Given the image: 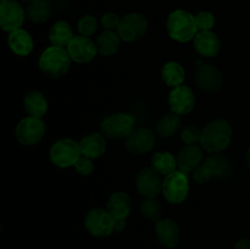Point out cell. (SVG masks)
I'll list each match as a JSON object with an SVG mask.
<instances>
[{
    "label": "cell",
    "mask_w": 250,
    "mask_h": 249,
    "mask_svg": "<svg viewBox=\"0 0 250 249\" xmlns=\"http://www.w3.org/2000/svg\"><path fill=\"white\" fill-rule=\"evenodd\" d=\"M136 117L127 112H115L105 116L100 122V132L111 139L127 138L134 129Z\"/></svg>",
    "instance_id": "cell-5"
},
{
    "label": "cell",
    "mask_w": 250,
    "mask_h": 249,
    "mask_svg": "<svg viewBox=\"0 0 250 249\" xmlns=\"http://www.w3.org/2000/svg\"><path fill=\"white\" fill-rule=\"evenodd\" d=\"M167 102L171 111L183 116V115L190 114L194 110L197 99H195V94L192 88L182 84L180 87L172 88L168 94Z\"/></svg>",
    "instance_id": "cell-13"
},
{
    "label": "cell",
    "mask_w": 250,
    "mask_h": 249,
    "mask_svg": "<svg viewBox=\"0 0 250 249\" xmlns=\"http://www.w3.org/2000/svg\"><path fill=\"white\" fill-rule=\"evenodd\" d=\"M80 148L82 155L87 156L90 159H98L105 154L107 148L106 139L103 133H93L85 134L82 139L80 141Z\"/></svg>",
    "instance_id": "cell-20"
},
{
    "label": "cell",
    "mask_w": 250,
    "mask_h": 249,
    "mask_svg": "<svg viewBox=\"0 0 250 249\" xmlns=\"http://www.w3.org/2000/svg\"><path fill=\"white\" fill-rule=\"evenodd\" d=\"M45 134V124L39 117L27 116L17 124L15 137L17 142L24 146L36 145Z\"/></svg>",
    "instance_id": "cell-10"
},
{
    "label": "cell",
    "mask_w": 250,
    "mask_h": 249,
    "mask_svg": "<svg viewBox=\"0 0 250 249\" xmlns=\"http://www.w3.org/2000/svg\"><path fill=\"white\" fill-rule=\"evenodd\" d=\"M195 84L200 90L216 93L224 85V75L214 65H202L195 72Z\"/></svg>",
    "instance_id": "cell-16"
},
{
    "label": "cell",
    "mask_w": 250,
    "mask_h": 249,
    "mask_svg": "<svg viewBox=\"0 0 250 249\" xmlns=\"http://www.w3.org/2000/svg\"><path fill=\"white\" fill-rule=\"evenodd\" d=\"M200 138H202V129L193 124L183 127L181 131V139L186 145H197L198 143H200Z\"/></svg>",
    "instance_id": "cell-32"
},
{
    "label": "cell",
    "mask_w": 250,
    "mask_h": 249,
    "mask_svg": "<svg viewBox=\"0 0 250 249\" xmlns=\"http://www.w3.org/2000/svg\"><path fill=\"white\" fill-rule=\"evenodd\" d=\"M164 198L171 204H181L189 194V180L186 173L180 170L165 176L163 182Z\"/></svg>",
    "instance_id": "cell-7"
},
{
    "label": "cell",
    "mask_w": 250,
    "mask_h": 249,
    "mask_svg": "<svg viewBox=\"0 0 250 249\" xmlns=\"http://www.w3.org/2000/svg\"><path fill=\"white\" fill-rule=\"evenodd\" d=\"M49 156L51 163L58 167L67 168L75 166L78 159L82 156L80 143L71 138L59 139L51 145Z\"/></svg>",
    "instance_id": "cell-6"
},
{
    "label": "cell",
    "mask_w": 250,
    "mask_h": 249,
    "mask_svg": "<svg viewBox=\"0 0 250 249\" xmlns=\"http://www.w3.org/2000/svg\"><path fill=\"white\" fill-rule=\"evenodd\" d=\"M231 173V163L226 156L220 154H210L203 163L193 171L192 177L199 185L209 182L214 177H226Z\"/></svg>",
    "instance_id": "cell-4"
},
{
    "label": "cell",
    "mask_w": 250,
    "mask_h": 249,
    "mask_svg": "<svg viewBox=\"0 0 250 249\" xmlns=\"http://www.w3.org/2000/svg\"><path fill=\"white\" fill-rule=\"evenodd\" d=\"M231 124L225 119H214L202 129L200 146L209 154H220L226 150L232 142Z\"/></svg>",
    "instance_id": "cell-1"
},
{
    "label": "cell",
    "mask_w": 250,
    "mask_h": 249,
    "mask_svg": "<svg viewBox=\"0 0 250 249\" xmlns=\"http://www.w3.org/2000/svg\"><path fill=\"white\" fill-rule=\"evenodd\" d=\"M116 226V219L109 212V210L95 208L88 211L84 217V227L92 236L107 237L112 234Z\"/></svg>",
    "instance_id": "cell-8"
},
{
    "label": "cell",
    "mask_w": 250,
    "mask_h": 249,
    "mask_svg": "<svg viewBox=\"0 0 250 249\" xmlns=\"http://www.w3.org/2000/svg\"><path fill=\"white\" fill-rule=\"evenodd\" d=\"M195 51L204 58H215L221 50V41L219 36L212 31L198 32L193 39Z\"/></svg>",
    "instance_id": "cell-18"
},
{
    "label": "cell",
    "mask_w": 250,
    "mask_h": 249,
    "mask_svg": "<svg viewBox=\"0 0 250 249\" xmlns=\"http://www.w3.org/2000/svg\"><path fill=\"white\" fill-rule=\"evenodd\" d=\"M51 14V4L49 0H32L26 7V15L33 23H44Z\"/></svg>",
    "instance_id": "cell-27"
},
{
    "label": "cell",
    "mask_w": 250,
    "mask_h": 249,
    "mask_svg": "<svg viewBox=\"0 0 250 249\" xmlns=\"http://www.w3.org/2000/svg\"><path fill=\"white\" fill-rule=\"evenodd\" d=\"M155 236L159 243L165 248H175L181 239V229L172 219H163L156 222Z\"/></svg>",
    "instance_id": "cell-17"
},
{
    "label": "cell",
    "mask_w": 250,
    "mask_h": 249,
    "mask_svg": "<svg viewBox=\"0 0 250 249\" xmlns=\"http://www.w3.org/2000/svg\"><path fill=\"white\" fill-rule=\"evenodd\" d=\"M73 167H75L76 172H77L78 175L89 176L92 175L93 171H94V163H93V159L82 155L78 159V161L75 164Z\"/></svg>",
    "instance_id": "cell-34"
},
{
    "label": "cell",
    "mask_w": 250,
    "mask_h": 249,
    "mask_svg": "<svg viewBox=\"0 0 250 249\" xmlns=\"http://www.w3.org/2000/svg\"><path fill=\"white\" fill-rule=\"evenodd\" d=\"M181 127H182V120H181V116L171 111L164 114L163 116L158 120V124H156V132H158L159 136L165 137V138H170L173 134L177 133V131Z\"/></svg>",
    "instance_id": "cell-28"
},
{
    "label": "cell",
    "mask_w": 250,
    "mask_h": 249,
    "mask_svg": "<svg viewBox=\"0 0 250 249\" xmlns=\"http://www.w3.org/2000/svg\"><path fill=\"white\" fill-rule=\"evenodd\" d=\"M107 210L116 220H126L132 210V199L127 193L115 192L107 200Z\"/></svg>",
    "instance_id": "cell-22"
},
{
    "label": "cell",
    "mask_w": 250,
    "mask_h": 249,
    "mask_svg": "<svg viewBox=\"0 0 250 249\" xmlns=\"http://www.w3.org/2000/svg\"><path fill=\"white\" fill-rule=\"evenodd\" d=\"M141 212L146 219L159 221L161 214V205L156 198H144L141 203Z\"/></svg>",
    "instance_id": "cell-30"
},
{
    "label": "cell",
    "mask_w": 250,
    "mask_h": 249,
    "mask_svg": "<svg viewBox=\"0 0 250 249\" xmlns=\"http://www.w3.org/2000/svg\"><path fill=\"white\" fill-rule=\"evenodd\" d=\"M7 45L12 53L19 56H27L33 50V38L26 29H16L9 33L7 37Z\"/></svg>",
    "instance_id": "cell-21"
},
{
    "label": "cell",
    "mask_w": 250,
    "mask_h": 249,
    "mask_svg": "<svg viewBox=\"0 0 250 249\" xmlns=\"http://www.w3.org/2000/svg\"><path fill=\"white\" fill-rule=\"evenodd\" d=\"M19 1H27V2H29V1H32V0H19Z\"/></svg>",
    "instance_id": "cell-38"
},
{
    "label": "cell",
    "mask_w": 250,
    "mask_h": 249,
    "mask_svg": "<svg viewBox=\"0 0 250 249\" xmlns=\"http://www.w3.org/2000/svg\"><path fill=\"white\" fill-rule=\"evenodd\" d=\"M161 78L168 87H180L185 83L186 70L177 61H168L161 68Z\"/></svg>",
    "instance_id": "cell-24"
},
{
    "label": "cell",
    "mask_w": 250,
    "mask_h": 249,
    "mask_svg": "<svg viewBox=\"0 0 250 249\" xmlns=\"http://www.w3.org/2000/svg\"><path fill=\"white\" fill-rule=\"evenodd\" d=\"M166 31L170 38L178 43L193 41L199 32L194 15L183 9H177L168 15Z\"/></svg>",
    "instance_id": "cell-2"
},
{
    "label": "cell",
    "mask_w": 250,
    "mask_h": 249,
    "mask_svg": "<svg viewBox=\"0 0 250 249\" xmlns=\"http://www.w3.org/2000/svg\"><path fill=\"white\" fill-rule=\"evenodd\" d=\"M26 16V10L19 0H1L0 2V26L4 32L11 33L21 28Z\"/></svg>",
    "instance_id": "cell-11"
},
{
    "label": "cell",
    "mask_w": 250,
    "mask_h": 249,
    "mask_svg": "<svg viewBox=\"0 0 250 249\" xmlns=\"http://www.w3.org/2000/svg\"><path fill=\"white\" fill-rule=\"evenodd\" d=\"M247 163H248V166L250 168V145H249L248 150H247Z\"/></svg>",
    "instance_id": "cell-37"
},
{
    "label": "cell",
    "mask_w": 250,
    "mask_h": 249,
    "mask_svg": "<svg viewBox=\"0 0 250 249\" xmlns=\"http://www.w3.org/2000/svg\"><path fill=\"white\" fill-rule=\"evenodd\" d=\"M148 20L144 15L139 14V12H131V14H127L121 17V22H120V26L116 32L119 33L121 41L133 43V42L143 38L148 32Z\"/></svg>",
    "instance_id": "cell-9"
},
{
    "label": "cell",
    "mask_w": 250,
    "mask_h": 249,
    "mask_svg": "<svg viewBox=\"0 0 250 249\" xmlns=\"http://www.w3.org/2000/svg\"><path fill=\"white\" fill-rule=\"evenodd\" d=\"M195 22H197L198 31H212L216 19L215 15L210 11H200L195 15Z\"/></svg>",
    "instance_id": "cell-33"
},
{
    "label": "cell",
    "mask_w": 250,
    "mask_h": 249,
    "mask_svg": "<svg viewBox=\"0 0 250 249\" xmlns=\"http://www.w3.org/2000/svg\"><path fill=\"white\" fill-rule=\"evenodd\" d=\"M120 41L121 38L117 32L105 29L97 37V41H95L98 54H100L102 56H112L119 50Z\"/></svg>",
    "instance_id": "cell-26"
},
{
    "label": "cell",
    "mask_w": 250,
    "mask_h": 249,
    "mask_svg": "<svg viewBox=\"0 0 250 249\" xmlns=\"http://www.w3.org/2000/svg\"><path fill=\"white\" fill-rule=\"evenodd\" d=\"M126 149L136 155H143L153 150L155 145V134L150 128L137 127L126 138Z\"/></svg>",
    "instance_id": "cell-15"
},
{
    "label": "cell",
    "mask_w": 250,
    "mask_h": 249,
    "mask_svg": "<svg viewBox=\"0 0 250 249\" xmlns=\"http://www.w3.org/2000/svg\"><path fill=\"white\" fill-rule=\"evenodd\" d=\"M39 70L49 78H59L65 75L71 66L67 49L51 45L42 53L39 58Z\"/></svg>",
    "instance_id": "cell-3"
},
{
    "label": "cell",
    "mask_w": 250,
    "mask_h": 249,
    "mask_svg": "<svg viewBox=\"0 0 250 249\" xmlns=\"http://www.w3.org/2000/svg\"><path fill=\"white\" fill-rule=\"evenodd\" d=\"M23 107L29 116L42 119L48 111L49 103L43 93L39 92V90H32L24 95Z\"/></svg>",
    "instance_id": "cell-23"
},
{
    "label": "cell",
    "mask_w": 250,
    "mask_h": 249,
    "mask_svg": "<svg viewBox=\"0 0 250 249\" xmlns=\"http://www.w3.org/2000/svg\"><path fill=\"white\" fill-rule=\"evenodd\" d=\"M177 170L181 172L189 175L193 171L203 163L204 156H203L202 148L198 145H186L178 151L177 154Z\"/></svg>",
    "instance_id": "cell-19"
},
{
    "label": "cell",
    "mask_w": 250,
    "mask_h": 249,
    "mask_svg": "<svg viewBox=\"0 0 250 249\" xmlns=\"http://www.w3.org/2000/svg\"><path fill=\"white\" fill-rule=\"evenodd\" d=\"M163 182L160 173L153 167H143L136 176V188L144 198H156L163 193Z\"/></svg>",
    "instance_id": "cell-12"
},
{
    "label": "cell",
    "mask_w": 250,
    "mask_h": 249,
    "mask_svg": "<svg viewBox=\"0 0 250 249\" xmlns=\"http://www.w3.org/2000/svg\"><path fill=\"white\" fill-rule=\"evenodd\" d=\"M98 20L93 15H83L77 22V31L81 36L90 37L97 32Z\"/></svg>",
    "instance_id": "cell-31"
},
{
    "label": "cell",
    "mask_w": 250,
    "mask_h": 249,
    "mask_svg": "<svg viewBox=\"0 0 250 249\" xmlns=\"http://www.w3.org/2000/svg\"><path fill=\"white\" fill-rule=\"evenodd\" d=\"M68 54H70L71 60L77 63H88L95 59L98 54L97 44L89 38L84 36L73 37L67 46Z\"/></svg>",
    "instance_id": "cell-14"
},
{
    "label": "cell",
    "mask_w": 250,
    "mask_h": 249,
    "mask_svg": "<svg viewBox=\"0 0 250 249\" xmlns=\"http://www.w3.org/2000/svg\"><path fill=\"white\" fill-rule=\"evenodd\" d=\"M151 167L160 175H170L177 170V158L170 151H158L151 158Z\"/></svg>",
    "instance_id": "cell-29"
},
{
    "label": "cell",
    "mask_w": 250,
    "mask_h": 249,
    "mask_svg": "<svg viewBox=\"0 0 250 249\" xmlns=\"http://www.w3.org/2000/svg\"><path fill=\"white\" fill-rule=\"evenodd\" d=\"M73 31L66 21H56L49 29V41L53 45L65 48L73 39Z\"/></svg>",
    "instance_id": "cell-25"
},
{
    "label": "cell",
    "mask_w": 250,
    "mask_h": 249,
    "mask_svg": "<svg viewBox=\"0 0 250 249\" xmlns=\"http://www.w3.org/2000/svg\"><path fill=\"white\" fill-rule=\"evenodd\" d=\"M234 249H250V239L241 238L234 244Z\"/></svg>",
    "instance_id": "cell-36"
},
{
    "label": "cell",
    "mask_w": 250,
    "mask_h": 249,
    "mask_svg": "<svg viewBox=\"0 0 250 249\" xmlns=\"http://www.w3.org/2000/svg\"><path fill=\"white\" fill-rule=\"evenodd\" d=\"M102 26L107 31H116L121 22V17L115 12H106L102 16Z\"/></svg>",
    "instance_id": "cell-35"
}]
</instances>
